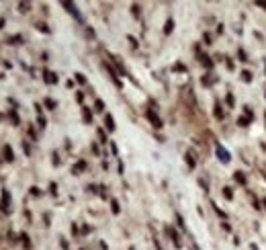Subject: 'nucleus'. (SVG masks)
<instances>
[{"mask_svg": "<svg viewBox=\"0 0 266 250\" xmlns=\"http://www.w3.org/2000/svg\"><path fill=\"white\" fill-rule=\"evenodd\" d=\"M43 80H45L47 84H55V82H57V74L49 72V70H45V72H43Z\"/></svg>", "mask_w": 266, "mask_h": 250, "instance_id": "4", "label": "nucleus"}, {"mask_svg": "<svg viewBox=\"0 0 266 250\" xmlns=\"http://www.w3.org/2000/svg\"><path fill=\"white\" fill-rule=\"evenodd\" d=\"M262 203H264V207H266V199H262Z\"/></svg>", "mask_w": 266, "mask_h": 250, "instance_id": "36", "label": "nucleus"}, {"mask_svg": "<svg viewBox=\"0 0 266 250\" xmlns=\"http://www.w3.org/2000/svg\"><path fill=\"white\" fill-rule=\"evenodd\" d=\"M84 168H86V160H78L74 164V168H72V172H74V174H82Z\"/></svg>", "mask_w": 266, "mask_h": 250, "instance_id": "6", "label": "nucleus"}, {"mask_svg": "<svg viewBox=\"0 0 266 250\" xmlns=\"http://www.w3.org/2000/svg\"><path fill=\"white\" fill-rule=\"evenodd\" d=\"M174 70H180V72H184V70H186V68H184L182 64H176V66H174Z\"/></svg>", "mask_w": 266, "mask_h": 250, "instance_id": "31", "label": "nucleus"}, {"mask_svg": "<svg viewBox=\"0 0 266 250\" xmlns=\"http://www.w3.org/2000/svg\"><path fill=\"white\" fill-rule=\"evenodd\" d=\"M129 41H131L133 47H137V41H135V37H131V35H129Z\"/></svg>", "mask_w": 266, "mask_h": 250, "instance_id": "33", "label": "nucleus"}, {"mask_svg": "<svg viewBox=\"0 0 266 250\" xmlns=\"http://www.w3.org/2000/svg\"><path fill=\"white\" fill-rule=\"evenodd\" d=\"M131 8H133V15H135V17H139V6H137V4H133Z\"/></svg>", "mask_w": 266, "mask_h": 250, "instance_id": "30", "label": "nucleus"}, {"mask_svg": "<svg viewBox=\"0 0 266 250\" xmlns=\"http://www.w3.org/2000/svg\"><path fill=\"white\" fill-rule=\"evenodd\" d=\"M201 62L207 66V68H213V59H209V55H201Z\"/></svg>", "mask_w": 266, "mask_h": 250, "instance_id": "17", "label": "nucleus"}, {"mask_svg": "<svg viewBox=\"0 0 266 250\" xmlns=\"http://www.w3.org/2000/svg\"><path fill=\"white\" fill-rule=\"evenodd\" d=\"M217 158H219L223 164H227V162L232 160V158H229V152H227V150L221 146V144H217Z\"/></svg>", "mask_w": 266, "mask_h": 250, "instance_id": "1", "label": "nucleus"}, {"mask_svg": "<svg viewBox=\"0 0 266 250\" xmlns=\"http://www.w3.org/2000/svg\"><path fill=\"white\" fill-rule=\"evenodd\" d=\"M129 250H135V248H129Z\"/></svg>", "mask_w": 266, "mask_h": 250, "instance_id": "37", "label": "nucleus"}, {"mask_svg": "<svg viewBox=\"0 0 266 250\" xmlns=\"http://www.w3.org/2000/svg\"><path fill=\"white\" fill-rule=\"evenodd\" d=\"M4 158H6L8 162L15 160V156H12V148H10V146H4Z\"/></svg>", "mask_w": 266, "mask_h": 250, "instance_id": "10", "label": "nucleus"}, {"mask_svg": "<svg viewBox=\"0 0 266 250\" xmlns=\"http://www.w3.org/2000/svg\"><path fill=\"white\" fill-rule=\"evenodd\" d=\"M166 234H168V236H170V240H172V242H174V244H176V246H178V248H180V246H182V244H180V238H178V232H176V230H174V228L166 226Z\"/></svg>", "mask_w": 266, "mask_h": 250, "instance_id": "2", "label": "nucleus"}, {"mask_svg": "<svg viewBox=\"0 0 266 250\" xmlns=\"http://www.w3.org/2000/svg\"><path fill=\"white\" fill-rule=\"evenodd\" d=\"M45 105H47V109H55V105H57V103H55L53 98H45Z\"/></svg>", "mask_w": 266, "mask_h": 250, "instance_id": "22", "label": "nucleus"}, {"mask_svg": "<svg viewBox=\"0 0 266 250\" xmlns=\"http://www.w3.org/2000/svg\"><path fill=\"white\" fill-rule=\"evenodd\" d=\"M37 121H39V127L43 129V127H45V119H43V117H39V119H37Z\"/></svg>", "mask_w": 266, "mask_h": 250, "instance_id": "32", "label": "nucleus"}, {"mask_svg": "<svg viewBox=\"0 0 266 250\" xmlns=\"http://www.w3.org/2000/svg\"><path fill=\"white\" fill-rule=\"evenodd\" d=\"M237 58H240L241 62H246V59H248V55H246V51H244V49H237Z\"/></svg>", "mask_w": 266, "mask_h": 250, "instance_id": "24", "label": "nucleus"}, {"mask_svg": "<svg viewBox=\"0 0 266 250\" xmlns=\"http://www.w3.org/2000/svg\"><path fill=\"white\" fill-rule=\"evenodd\" d=\"M111 205H113V213H119V211H121V209H119V203L115 201V199L111 201Z\"/></svg>", "mask_w": 266, "mask_h": 250, "instance_id": "25", "label": "nucleus"}, {"mask_svg": "<svg viewBox=\"0 0 266 250\" xmlns=\"http://www.w3.org/2000/svg\"><path fill=\"white\" fill-rule=\"evenodd\" d=\"M215 117L217 119H223V111H221V105H219V103L215 105Z\"/></svg>", "mask_w": 266, "mask_h": 250, "instance_id": "19", "label": "nucleus"}, {"mask_svg": "<svg viewBox=\"0 0 266 250\" xmlns=\"http://www.w3.org/2000/svg\"><path fill=\"white\" fill-rule=\"evenodd\" d=\"M223 58H225V64H227V68H229V70H233V62H232L229 58H227V55H223Z\"/></svg>", "mask_w": 266, "mask_h": 250, "instance_id": "27", "label": "nucleus"}, {"mask_svg": "<svg viewBox=\"0 0 266 250\" xmlns=\"http://www.w3.org/2000/svg\"><path fill=\"white\" fill-rule=\"evenodd\" d=\"M21 238H23V244H25V248H31V242H29V236H27V234H21Z\"/></svg>", "mask_w": 266, "mask_h": 250, "instance_id": "23", "label": "nucleus"}, {"mask_svg": "<svg viewBox=\"0 0 266 250\" xmlns=\"http://www.w3.org/2000/svg\"><path fill=\"white\" fill-rule=\"evenodd\" d=\"M201 82H203V86H209V84H213V78H211V76L207 74V76H203V80H201Z\"/></svg>", "mask_w": 266, "mask_h": 250, "instance_id": "20", "label": "nucleus"}, {"mask_svg": "<svg viewBox=\"0 0 266 250\" xmlns=\"http://www.w3.org/2000/svg\"><path fill=\"white\" fill-rule=\"evenodd\" d=\"M250 250H260V248H258L256 244H250Z\"/></svg>", "mask_w": 266, "mask_h": 250, "instance_id": "35", "label": "nucleus"}, {"mask_svg": "<svg viewBox=\"0 0 266 250\" xmlns=\"http://www.w3.org/2000/svg\"><path fill=\"white\" fill-rule=\"evenodd\" d=\"M104 125H107L108 131H115V121H113V115H104Z\"/></svg>", "mask_w": 266, "mask_h": 250, "instance_id": "7", "label": "nucleus"}, {"mask_svg": "<svg viewBox=\"0 0 266 250\" xmlns=\"http://www.w3.org/2000/svg\"><path fill=\"white\" fill-rule=\"evenodd\" d=\"M145 115H148V119H149V121H152V125H154V127H158V129L162 127V119H160L158 115L154 113V111H148V113H145Z\"/></svg>", "mask_w": 266, "mask_h": 250, "instance_id": "3", "label": "nucleus"}, {"mask_svg": "<svg viewBox=\"0 0 266 250\" xmlns=\"http://www.w3.org/2000/svg\"><path fill=\"white\" fill-rule=\"evenodd\" d=\"M94 109H96V111H104V103L100 101V98H96V103H94Z\"/></svg>", "mask_w": 266, "mask_h": 250, "instance_id": "21", "label": "nucleus"}, {"mask_svg": "<svg viewBox=\"0 0 266 250\" xmlns=\"http://www.w3.org/2000/svg\"><path fill=\"white\" fill-rule=\"evenodd\" d=\"M37 29L45 31V33H49V29H47V27H45V25H43V23H37Z\"/></svg>", "mask_w": 266, "mask_h": 250, "instance_id": "28", "label": "nucleus"}, {"mask_svg": "<svg viewBox=\"0 0 266 250\" xmlns=\"http://www.w3.org/2000/svg\"><path fill=\"white\" fill-rule=\"evenodd\" d=\"M256 4H258V6H262V8H266V2H262V0H258Z\"/></svg>", "mask_w": 266, "mask_h": 250, "instance_id": "34", "label": "nucleus"}, {"mask_svg": "<svg viewBox=\"0 0 266 250\" xmlns=\"http://www.w3.org/2000/svg\"><path fill=\"white\" fill-rule=\"evenodd\" d=\"M221 193H223V197H225L227 201H232V199H233V193H232V189H229V186H223Z\"/></svg>", "mask_w": 266, "mask_h": 250, "instance_id": "14", "label": "nucleus"}, {"mask_svg": "<svg viewBox=\"0 0 266 250\" xmlns=\"http://www.w3.org/2000/svg\"><path fill=\"white\" fill-rule=\"evenodd\" d=\"M225 103H227V107H229V109H233V94H232V92H227Z\"/></svg>", "mask_w": 266, "mask_h": 250, "instance_id": "18", "label": "nucleus"}, {"mask_svg": "<svg viewBox=\"0 0 266 250\" xmlns=\"http://www.w3.org/2000/svg\"><path fill=\"white\" fill-rule=\"evenodd\" d=\"M172 29H174V21H172V19H168V21H166V27H164V33L170 35V33H172Z\"/></svg>", "mask_w": 266, "mask_h": 250, "instance_id": "12", "label": "nucleus"}, {"mask_svg": "<svg viewBox=\"0 0 266 250\" xmlns=\"http://www.w3.org/2000/svg\"><path fill=\"white\" fill-rule=\"evenodd\" d=\"M8 203H10V195H8V193H2V211H8L10 209Z\"/></svg>", "mask_w": 266, "mask_h": 250, "instance_id": "8", "label": "nucleus"}, {"mask_svg": "<svg viewBox=\"0 0 266 250\" xmlns=\"http://www.w3.org/2000/svg\"><path fill=\"white\" fill-rule=\"evenodd\" d=\"M82 115H84V121H86V123L92 121V113L88 111V107H82Z\"/></svg>", "mask_w": 266, "mask_h": 250, "instance_id": "13", "label": "nucleus"}, {"mask_svg": "<svg viewBox=\"0 0 266 250\" xmlns=\"http://www.w3.org/2000/svg\"><path fill=\"white\" fill-rule=\"evenodd\" d=\"M62 6H66L68 12H72L76 19H80V12H78V8H76V4H72V2H62Z\"/></svg>", "mask_w": 266, "mask_h": 250, "instance_id": "5", "label": "nucleus"}, {"mask_svg": "<svg viewBox=\"0 0 266 250\" xmlns=\"http://www.w3.org/2000/svg\"><path fill=\"white\" fill-rule=\"evenodd\" d=\"M99 137H100V142H103V144L107 142V133H104L103 129H99Z\"/></svg>", "mask_w": 266, "mask_h": 250, "instance_id": "26", "label": "nucleus"}, {"mask_svg": "<svg viewBox=\"0 0 266 250\" xmlns=\"http://www.w3.org/2000/svg\"><path fill=\"white\" fill-rule=\"evenodd\" d=\"M240 78L244 80V82H252V72H250V70H241V72H240Z\"/></svg>", "mask_w": 266, "mask_h": 250, "instance_id": "9", "label": "nucleus"}, {"mask_svg": "<svg viewBox=\"0 0 266 250\" xmlns=\"http://www.w3.org/2000/svg\"><path fill=\"white\" fill-rule=\"evenodd\" d=\"M250 121L252 119H248V117H237V125H240V127H248Z\"/></svg>", "mask_w": 266, "mask_h": 250, "instance_id": "15", "label": "nucleus"}, {"mask_svg": "<svg viewBox=\"0 0 266 250\" xmlns=\"http://www.w3.org/2000/svg\"><path fill=\"white\" fill-rule=\"evenodd\" d=\"M76 80H78V82H80V84H84V82H86V78H84L82 74H76Z\"/></svg>", "mask_w": 266, "mask_h": 250, "instance_id": "29", "label": "nucleus"}, {"mask_svg": "<svg viewBox=\"0 0 266 250\" xmlns=\"http://www.w3.org/2000/svg\"><path fill=\"white\" fill-rule=\"evenodd\" d=\"M233 178H236V181L240 182V185H246V174H244V172H240V170H237L236 174H233Z\"/></svg>", "mask_w": 266, "mask_h": 250, "instance_id": "11", "label": "nucleus"}, {"mask_svg": "<svg viewBox=\"0 0 266 250\" xmlns=\"http://www.w3.org/2000/svg\"><path fill=\"white\" fill-rule=\"evenodd\" d=\"M186 162H188V166H190V168H195V164H197V162H195V156H192V152H186Z\"/></svg>", "mask_w": 266, "mask_h": 250, "instance_id": "16", "label": "nucleus"}]
</instances>
